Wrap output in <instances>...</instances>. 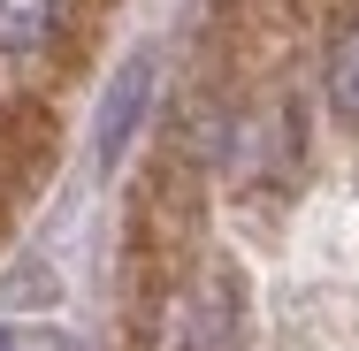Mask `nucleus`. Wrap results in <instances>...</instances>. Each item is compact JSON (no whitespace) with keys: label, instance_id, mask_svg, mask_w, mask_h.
Here are the masks:
<instances>
[{"label":"nucleus","instance_id":"nucleus-4","mask_svg":"<svg viewBox=\"0 0 359 351\" xmlns=\"http://www.w3.org/2000/svg\"><path fill=\"white\" fill-rule=\"evenodd\" d=\"M0 351H15V336H8V329H0Z\"/></svg>","mask_w":359,"mask_h":351},{"label":"nucleus","instance_id":"nucleus-2","mask_svg":"<svg viewBox=\"0 0 359 351\" xmlns=\"http://www.w3.org/2000/svg\"><path fill=\"white\" fill-rule=\"evenodd\" d=\"M54 31H62V0H0V54L8 62L54 46Z\"/></svg>","mask_w":359,"mask_h":351},{"label":"nucleus","instance_id":"nucleus-3","mask_svg":"<svg viewBox=\"0 0 359 351\" xmlns=\"http://www.w3.org/2000/svg\"><path fill=\"white\" fill-rule=\"evenodd\" d=\"M321 92H329V107H337V123H352L359 130V15L337 31V46H329V69H321Z\"/></svg>","mask_w":359,"mask_h":351},{"label":"nucleus","instance_id":"nucleus-1","mask_svg":"<svg viewBox=\"0 0 359 351\" xmlns=\"http://www.w3.org/2000/svg\"><path fill=\"white\" fill-rule=\"evenodd\" d=\"M153 351H245V282L222 260L191 268L184 282H168V298L153 305Z\"/></svg>","mask_w":359,"mask_h":351}]
</instances>
